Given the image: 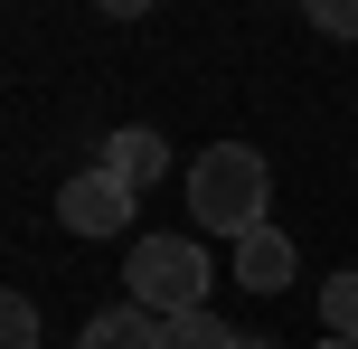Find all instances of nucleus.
Returning a JSON list of instances; mask_svg holds the SVG:
<instances>
[{"mask_svg": "<svg viewBox=\"0 0 358 349\" xmlns=\"http://www.w3.org/2000/svg\"><path fill=\"white\" fill-rule=\"evenodd\" d=\"M264 151H245V142H217L208 161L189 170V208H198V227L208 236H255L264 227Z\"/></svg>", "mask_w": 358, "mask_h": 349, "instance_id": "obj_1", "label": "nucleus"}, {"mask_svg": "<svg viewBox=\"0 0 358 349\" xmlns=\"http://www.w3.org/2000/svg\"><path fill=\"white\" fill-rule=\"evenodd\" d=\"M123 264H132V302H142V312H161V321L208 312V255H198L189 236H142Z\"/></svg>", "mask_w": 358, "mask_h": 349, "instance_id": "obj_2", "label": "nucleus"}, {"mask_svg": "<svg viewBox=\"0 0 358 349\" xmlns=\"http://www.w3.org/2000/svg\"><path fill=\"white\" fill-rule=\"evenodd\" d=\"M132 199H142V189L94 161V170H76V180H57V227H66V236H123Z\"/></svg>", "mask_w": 358, "mask_h": 349, "instance_id": "obj_3", "label": "nucleus"}, {"mask_svg": "<svg viewBox=\"0 0 358 349\" xmlns=\"http://www.w3.org/2000/svg\"><path fill=\"white\" fill-rule=\"evenodd\" d=\"M76 349H170V321L142 312V302H113V312H94L76 331Z\"/></svg>", "mask_w": 358, "mask_h": 349, "instance_id": "obj_4", "label": "nucleus"}, {"mask_svg": "<svg viewBox=\"0 0 358 349\" xmlns=\"http://www.w3.org/2000/svg\"><path fill=\"white\" fill-rule=\"evenodd\" d=\"M236 283H245V293H283V283H292V236H283V227L236 236Z\"/></svg>", "mask_w": 358, "mask_h": 349, "instance_id": "obj_5", "label": "nucleus"}, {"mask_svg": "<svg viewBox=\"0 0 358 349\" xmlns=\"http://www.w3.org/2000/svg\"><path fill=\"white\" fill-rule=\"evenodd\" d=\"M104 170H113V180H132V189H151V180L170 170V142H161L151 123H123V132L104 142Z\"/></svg>", "mask_w": 358, "mask_h": 349, "instance_id": "obj_6", "label": "nucleus"}, {"mask_svg": "<svg viewBox=\"0 0 358 349\" xmlns=\"http://www.w3.org/2000/svg\"><path fill=\"white\" fill-rule=\"evenodd\" d=\"M321 331L330 340H358V274H330L321 283Z\"/></svg>", "mask_w": 358, "mask_h": 349, "instance_id": "obj_7", "label": "nucleus"}, {"mask_svg": "<svg viewBox=\"0 0 358 349\" xmlns=\"http://www.w3.org/2000/svg\"><path fill=\"white\" fill-rule=\"evenodd\" d=\"M170 349H236V331H227L217 312H179V321H170Z\"/></svg>", "mask_w": 358, "mask_h": 349, "instance_id": "obj_8", "label": "nucleus"}, {"mask_svg": "<svg viewBox=\"0 0 358 349\" xmlns=\"http://www.w3.org/2000/svg\"><path fill=\"white\" fill-rule=\"evenodd\" d=\"M0 349H38V302H29V293L0 302Z\"/></svg>", "mask_w": 358, "mask_h": 349, "instance_id": "obj_9", "label": "nucleus"}, {"mask_svg": "<svg viewBox=\"0 0 358 349\" xmlns=\"http://www.w3.org/2000/svg\"><path fill=\"white\" fill-rule=\"evenodd\" d=\"M311 10V29H330V38H358V0H302Z\"/></svg>", "mask_w": 358, "mask_h": 349, "instance_id": "obj_10", "label": "nucleus"}, {"mask_svg": "<svg viewBox=\"0 0 358 349\" xmlns=\"http://www.w3.org/2000/svg\"><path fill=\"white\" fill-rule=\"evenodd\" d=\"M94 10H113V19H142V10H151V0H94Z\"/></svg>", "mask_w": 358, "mask_h": 349, "instance_id": "obj_11", "label": "nucleus"}, {"mask_svg": "<svg viewBox=\"0 0 358 349\" xmlns=\"http://www.w3.org/2000/svg\"><path fill=\"white\" fill-rule=\"evenodd\" d=\"M321 349H358V340H321Z\"/></svg>", "mask_w": 358, "mask_h": 349, "instance_id": "obj_12", "label": "nucleus"}, {"mask_svg": "<svg viewBox=\"0 0 358 349\" xmlns=\"http://www.w3.org/2000/svg\"><path fill=\"white\" fill-rule=\"evenodd\" d=\"M236 349H264V340H236Z\"/></svg>", "mask_w": 358, "mask_h": 349, "instance_id": "obj_13", "label": "nucleus"}]
</instances>
